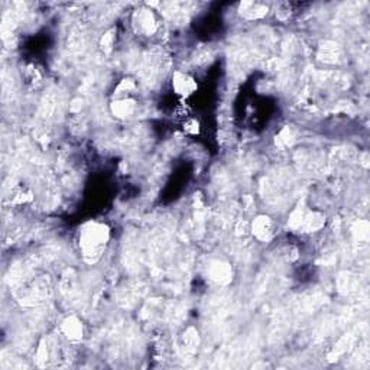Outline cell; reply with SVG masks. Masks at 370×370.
I'll return each mask as SVG.
<instances>
[{"label":"cell","instance_id":"cell-1","mask_svg":"<svg viewBox=\"0 0 370 370\" xmlns=\"http://www.w3.org/2000/svg\"><path fill=\"white\" fill-rule=\"evenodd\" d=\"M107 239V232L106 227L100 224H90L87 229L81 233V245L83 249L87 254H93L97 250L102 249L103 243Z\"/></svg>","mask_w":370,"mask_h":370},{"label":"cell","instance_id":"cell-2","mask_svg":"<svg viewBox=\"0 0 370 370\" xmlns=\"http://www.w3.org/2000/svg\"><path fill=\"white\" fill-rule=\"evenodd\" d=\"M174 87L179 94H190L195 89V84H194L193 80L188 78L187 75L177 74L175 81H174Z\"/></svg>","mask_w":370,"mask_h":370},{"label":"cell","instance_id":"cell-3","mask_svg":"<svg viewBox=\"0 0 370 370\" xmlns=\"http://www.w3.org/2000/svg\"><path fill=\"white\" fill-rule=\"evenodd\" d=\"M270 229H272V223L267 217H259L253 224V232L260 239H266L270 235Z\"/></svg>","mask_w":370,"mask_h":370},{"label":"cell","instance_id":"cell-4","mask_svg":"<svg viewBox=\"0 0 370 370\" xmlns=\"http://www.w3.org/2000/svg\"><path fill=\"white\" fill-rule=\"evenodd\" d=\"M64 331L70 339H80L81 337V324L75 318H68L64 324Z\"/></svg>","mask_w":370,"mask_h":370},{"label":"cell","instance_id":"cell-5","mask_svg":"<svg viewBox=\"0 0 370 370\" xmlns=\"http://www.w3.org/2000/svg\"><path fill=\"white\" fill-rule=\"evenodd\" d=\"M132 109H133V103L132 102H122V103H119L115 107V113L123 118V116H127L132 112Z\"/></svg>","mask_w":370,"mask_h":370}]
</instances>
